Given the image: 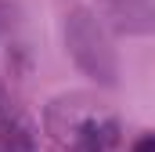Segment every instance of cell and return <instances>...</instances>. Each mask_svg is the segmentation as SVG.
<instances>
[{"label": "cell", "instance_id": "cell-3", "mask_svg": "<svg viewBox=\"0 0 155 152\" xmlns=\"http://www.w3.org/2000/svg\"><path fill=\"white\" fill-rule=\"evenodd\" d=\"M97 11L123 36L155 33V0H97Z\"/></svg>", "mask_w": 155, "mask_h": 152}, {"label": "cell", "instance_id": "cell-4", "mask_svg": "<svg viewBox=\"0 0 155 152\" xmlns=\"http://www.w3.org/2000/svg\"><path fill=\"white\" fill-rule=\"evenodd\" d=\"M0 152H33V134L25 119L15 116L11 109L0 112Z\"/></svg>", "mask_w": 155, "mask_h": 152}, {"label": "cell", "instance_id": "cell-7", "mask_svg": "<svg viewBox=\"0 0 155 152\" xmlns=\"http://www.w3.org/2000/svg\"><path fill=\"white\" fill-rule=\"evenodd\" d=\"M4 109H7V105H4V91H0V112H4Z\"/></svg>", "mask_w": 155, "mask_h": 152}, {"label": "cell", "instance_id": "cell-5", "mask_svg": "<svg viewBox=\"0 0 155 152\" xmlns=\"http://www.w3.org/2000/svg\"><path fill=\"white\" fill-rule=\"evenodd\" d=\"M15 15H18L15 4H11V0H0V33H7V29L15 26Z\"/></svg>", "mask_w": 155, "mask_h": 152}, {"label": "cell", "instance_id": "cell-2", "mask_svg": "<svg viewBox=\"0 0 155 152\" xmlns=\"http://www.w3.org/2000/svg\"><path fill=\"white\" fill-rule=\"evenodd\" d=\"M65 47L72 54L83 73L101 87H116L119 83V58L116 47L105 33V26L87 11V7H72L65 15Z\"/></svg>", "mask_w": 155, "mask_h": 152}, {"label": "cell", "instance_id": "cell-6", "mask_svg": "<svg viewBox=\"0 0 155 152\" xmlns=\"http://www.w3.org/2000/svg\"><path fill=\"white\" fill-rule=\"evenodd\" d=\"M134 152H155V134H144V138L134 145Z\"/></svg>", "mask_w": 155, "mask_h": 152}, {"label": "cell", "instance_id": "cell-1", "mask_svg": "<svg viewBox=\"0 0 155 152\" xmlns=\"http://www.w3.org/2000/svg\"><path fill=\"white\" fill-rule=\"evenodd\" d=\"M47 130L69 152H108L119 141V119L90 94H65L47 105Z\"/></svg>", "mask_w": 155, "mask_h": 152}]
</instances>
